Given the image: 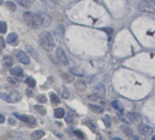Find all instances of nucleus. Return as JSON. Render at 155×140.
<instances>
[{
	"label": "nucleus",
	"instance_id": "2f4dec72",
	"mask_svg": "<svg viewBox=\"0 0 155 140\" xmlns=\"http://www.w3.org/2000/svg\"><path fill=\"white\" fill-rule=\"evenodd\" d=\"M102 30H104L105 32H107L108 34H112V33H113V29L111 28H102Z\"/></svg>",
	"mask_w": 155,
	"mask_h": 140
},
{
	"label": "nucleus",
	"instance_id": "bb28decb",
	"mask_svg": "<svg viewBox=\"0 0 155 140\" xmlns=\"http://www.w3.org/2000/svg\"><path fill=\"white\" fill-rule=\"evenodd\" d=\"M7 24H6V22H0V32L1 33H6L7 32Z\"/></svg>",
	"mask_w": 155,
	"mask_h": 140
},
{
	"label": "nucleus",
	"instance_id": "c756f323",
	"mask_svg": "<svg viewBox=\"0 0 155 140\" xmlns=\"http://www.w3.org/2000/svg\"><path fill=\"white\" fill-rule=\"evenodd\" d=\"M103 122H104V124H106V126H111V118H109V116H106L104 118H103Z\"/></svg>",
	"mask_w": 155,
	"mask_h": 140
},
{
	"label": "nucleus",
	"instance_id": "aec40b11",
	"mask_svg": "<svg viewBox=\"0 0 155 140\" xmlns=\"http://www.w3.org/2000/svg\"><path fill=\"white\" fill-rule=\"evenodd\" d=\"M65 114V111L64 109L62 108H57L55 109V112H54V116L56 118H62Z\"/></svg>",
	"mask_w": 155,
	"mask_h": 140
},
{
	"label": "nucleus",
	"instance_id": "4c0bfd02",
	"mask_svg": "<svg viewBox=\"0 0 155 140\" xmlns=\"http://www.w3.org/2000/svg\"><path fill=\"white\" fill-rule=\"evenodd\" d=\"M112 140H122V139H121V138H119V137H115V138H113Z\"/></svg>",
	"mask_w": 155,
	"mask_h": 140
},
{
	"label": "nucleus",
	"instance_id": "4be33fe9",
	"mask_svg": "<svg viewBox=\"0 0 155 140\" xmlns=\"http://www.w3.org/2000/svg\"><path fill=\"white\" fill-rule=\"evenodd\" d=\"M26 83L29 87H35V86H36V84H37L36 80H35L34 78H32V77H28L26 80Z\"/></svg>",
	"mask_w": 155,
	"mask_h": 140
},
{
	"label": "nucleus",
	"instance_id": "e433bc0d",
	"mask_svg": "<svg viewBox=\"0 0 155 140\" xmlns=\"http://www.w3.org/2000/svg\"><path fill=\"white\" fill-rule=\"evenodd\" d=\"M7 80H8V81H9V82H11V83H17V81H14V80H12L11 78H8Z\"/></svg>",
	"mask_w": 155,
	"mask_h": 140
},
{
	"label": "nucleus",
	"instance_id": "423d86ee",
	"mask_svg": "<svg viewBox=\"0 0 155 140\" xmlns=\"http://www.w3.org/2000/svg\"><path fill=\"white\" fill-rule=\"evenodd\" d=\"M38 17L40 18V23L43 27H49L51 24V18L49 16L48 14L47 13H39L38 14Z\"/></svg>",
	"mask_w": 155,
	"mask_h": 140
},
{
	"label": "nucleus",
	"instance_id": "2eb2a0df",
	"mask_svg": "<svg viewBox=\"0 0 155 140\" xmlns=\"http://www.w3.org/2000/svg\"><path fill=\"white\" fill-rule=\"evenodd\" d=\"M44 136H45L44 131H42V130H37V131H34L31 134L30 137L32 140H39V139H41Z\"/></svg>",
	"mask_w": 155,
	"mask_h": 140
},
{
	"label": "nucleus",
	"instance_id": "393cba45",
	"mask_svg": "<svg viewBox=\"0 0 155 140\" xmlns=\"http://www.w3.org/2000/svg\"><path fill=\"white\" fill-rule=\"evenodd\" d=\"M35 109H36L40 114H42V116L46 114V113H47L46 108H45L44 106H35Z\"/></svg>",
	"mask_w": 155,
	"mask_h": 140
},
{
	"label": "nucleus",
	"instance_id": "9b49d317",
	"mask_svg": "<svg viewBox=\"0 0 155 140\" xmlns=\"http://www.w3.org/2000/svg\"><path fill=\"white\" fill-rule=\"evenodd\" d=\"M74 86L79 93H85V92H86V90H87L86 83H85L83 81H81V80H79V81L75 83Z\"/></svg>",
	"mask_w": 155,
	"mask_h": 140
},
{
	"label": "nucleus",
	"instance_id": "f03ea898",
	"mask_svg": "<svg viewBox=\"0 0 155 140\" xmlns=\"http://www.w3.org/2000/svg\"><path fill=\"white\" fill-rule=\"evenodd\" d=\"M8 92V93H0V98L3 99L4 101H6L7 103H18L20 102L21 100V94L18 92H17L15 89H12L10 87H7L6 88Z\"/></svg>",
	"mask_w": 155,
	"mask_h": 140
},
{
	"label": "nucleus",
	"instance_id": "c85d7f7f",
	"mask_svg": "<svg viewBox=\"0 0 155 140\" xmlns=\"http://www.w3.org/2000/svg\"><path fill=\"white\" fill-rule=\"evenodd\" d=\"M61 75H62L63 79H64V80H67L68 82H72L73 79H74L73 77H71L70 75H68V74H66V73H62Z\"/></svg>",
	"mask_w": 155,
	"mask_h": 140
},
{
	"label": "nucleus",
	"instance_id": "79ce46f5",
	"mask_svg": "<svg viewBox=\"0 0 155 140\" xmlns=\"http://www.w3.org/2000/svg\"><path fill=\"white\" fill-rule=\"evenodd\" d=\"M134 140H139V139H138V137H134Z\"/></svg>",
	"mask_w": 155,
	"mask_h": 140
},
{
	"label": "nucleus",
	"instance_id": "a878e982",
	"mask_svg": "<svg viewBox=\"0 0 155 140\" xmlns=\"http://www.w3.org/2000/svg\"><path fill=\"white\" fill-rule=\"evenodd\" d=\"M50 100H51V103H55V104H58L59 103V98L58 95H56L55 93H50Z\"/></svg>",
	"mask_w": 155,
	"mask_h": 140
},
{
	"label": "nucleus",
	"instance_id": "9d476101",
	"mask_svg": "<svg viewBox=\"0 0 155 140\" xmlns=\"http://www.w3.org/2000/svg\"><path fill=\"white\" fill-rule=\"evenodd\" d=\"M127 116L130 121H132V123H133V124H141V122H142V117L137 113H129Z\"/></svg>",
	"mask_w": 155,
	"mask_h": 140
},
{
	"label": "nucleus",
	"instance_id": "f8f14e48",
	"mask_svg": "<svg viewBox=\"0 0 155 140\" xmlns=\"http://www.w3.org/2000/svg\"><path fill=\"white\" fill-rule=\"evenodd\" d=\"M7 42L10 45H16L17 44V35L16 33H9L7 38Z\"/></svg>",
	"mask_w": 155,
	"mask_h": 140
},
{
	"label": "nucleus",
	"instance_id": "39448f33",
	"mask_svg": "<svg viewBox=\"0 0 155 140\" xmlns=\"http://www.w3.org/2000/svg\"><path fill=\"white\" fill-rule=\"evenodd\" d=\"M57 58L58 60V62L62 63L63 65H68L69 63V61L67 57L66 53L64 52V51L61 49V48H58L57 49Z\"/></svg>",
	"mask_w": 155,
	"mask_h": 140
},
{
	"label": "nucleus",
	"instance_id": "a19ab883",
	"mask_svg": "<svg viewBox=\"0 0 155 140\" xmlns=\"http://www.w3.org/2000/svg\"><path fill=\"white\" fill-rule=\"evenodd\" d=\"M1 51H2V48L0 47V55H1Z\"/></svg>",
	"mask_w": 155,
	"mask_h": 140
},
{
	"label": "nucleus",
	"instance_id": "ddd939ff",
	"mask_svg": "<svg viewBox=\"0 0 155 140\" xmlns=\"http://www.w3.org/2000/svg\"><path fill=\"white\" fill-rule=\"evenodd\" d=\"M9 72H10L14 76L19 77L23 74V69L20 66H16V67H13L9 70Z\"/></svg>",
	"mask_w": 155,
	"mask_h": 140
},
{
	"label": "nucleus",
	"instance_id": "7ed1b4c3",
	"mask_svg": "<svg viewBox=\"0 0 155 140\" xmlns=\"http://www.w3.org/2000/svg\"><path fill=\"white\" fill-rule=\"evenodd\" d=\"M23 18L26 24L31 28H38L41 25L40 18L38 15L32 13V12H26L23 15Z\"/></svg>",
	"mask_w": 155,
	"mask_h": 140
},
{
	"label": "nucleus",
	"instance_id": "b1692460",
	"mask_svg": "<svg viewBox=\"0 0 155 140\" xmlns=\"http://www.w3.org/2000/svg\"><path fill=\"white\" fill-rule=\"evenodd\" d=\"M6 5H7V7L10 11H12V12L16 11V9H17L16 4H14V3L11 2V1H7V2L6 3Z\"/></svg>",
	"mask_w": 155,
	"mask_h": 140
},
{
	"label": "nucleus",
	"instance_id": "4468645a",
	"mask_svg": "<svg viewBox=\"0 0 155 140\" xmlns=\"http://www.w3.org/2000/svg\"><path fill=\"white\" fill-rule=\"evenodd\" d=\"M69 71H70V72L73 74V75H76V76H83L84 75V71L81 67L74 66L69 69Z\"/></svg>",
	"mask_w": 155,
	"mask_h": 140
},
{
	"label": "nucleus",
	"instance_id": "58836bf2",
	"mask_svg": "<svg viewBox=\"0 0 155 140\" xmlns=\"http://www.w3.org/2000/svg\"><path fill=\"white\" fill-rule=\"evenodd\" d=\"M2 4H3V0H0V6H1Z\"/></svg>",
	"mask_w": 155,
	"mask_h": 140
},
{
	"label": "nucleus",
	"instance_id": "20e7f679",
	"mask_svg": "<svg viewBox=\"0 0 155 140\" xmlns=\"http://www.w3.org/2000/svg\"><path fill=\"white\" fill-rule=\"evenodd\" d=\"M138 7H139V9L142 12L152 13V14L155 13V8L153 7L152 3H149L147 0H142V1H140Z\"/></svg>",
	"mask_w": 155,
	"mask_h": 140
},
{
	"label": "nucleus",
	"instance_id": "412c9836",
	"mask_svg": "<svg viewBox=\"0 0 155 140\" xmlns=\"http://www.w3.org/2000/svg\"><path fill=\"white\" fill-rule=\"evenodd\" d=\"M16 2L23 7H26V8L30 7V2H29L28 0H16Z\"/></svg>",
	"mask_w": 155,
	"mask_h": 140
},
{
	"label": "nucleus",
	"instance_id": "a211bd4d",
	"mask_svg": "<svg viewBox=\"0 0 155 140\" xmlns=\"http://www.w3.org/2000/svg\"><path fill=\"white\" fill-rule=\"evenodd\" d=\"M89 108L91 109L92 112L96 113V114H102L104 112L102 107L99 106H94V104H89Z\"/></svg>",
	"mask_w": 155,
	"mask_h": 140
},
{
	"label": "nucleus",
	"instance_id": "1a4fd4ad",
	"mask_svg": "<svg viewBox=\"0 0 155 140\" xmlns=\"http://www.w3.org/2000/svg\"><path fill=\"white\" fill-rule=\"evenodd\" d=\"M17 58L18 61L23 64H28L29 62H30V59H29V57L26 53L21 51L17 53Z\"/></svg>",
	"mask_w": 155,
	"mask_h": 140
},
{
	"label": "nucleus",
	"instance_id": "5701e85b",
	"mask_svg": "<svg viewBox=\"0 0 155 140\" xmlns=\"http://www.w3.org/2000/svg\"><path fill=\"white\" fill-rule=\"evenodd\" d=\"M26 49H27V51L30 53V55H32V56H33L35 59H37V55H38V54L37 51H34V49H33L31 46H29V45H27V46H26Z\"/></svg>",
	"mask_w": 155,
	"mask_h": 140
},
{
	"label": "nucleus",
	"instance_id": "f3484780",
	"mask_svg": "<svg viewBox=\"0 0 155 140\" xmlns=\"http://www.w3.org/2000/svg\"><path fill=\"white\" fill-rule=\"evenodd\" d=\"M59 93H60V95L64 99H68L69 97V92L66 86H61L59 88Z\"/></svg>",
	"mask_w": 155,
	"mask_h": 140
},
{
	"label": "nucleus",
	"instance_id": "7c9ffc66",
	"mask_svg": "<svg viewBox=\"0 0 155 140\" xmlns=\"http://www.w3.org/2000/svg\"><path fill=\"white\" fill-rule=\"evenodd\" d=\"M74 134L76 135V136H77L79 138H81V139H83V138H84L83 133L81 131V130H76V131H74Z\"/></svg>",
	"mask_w": 155,
	"mask_h": 140
},
{
	"label": "nucleus",
	"instance_id": "72a5a7b5",
	"mask_svg": "<svg viewBox=\"0 0 155 140\" xmlns=\"http://www.w3.org/2000/svg\"><path fill=\"white\" fill-rule=\"evenodd\" d=\"M0 47L5 48V42H4V39L2 37H0Z\"/></svg>",
	"mask_w": 155,
	"mask_h": 140
},
{
	"label": "nucleus",
	"instance_id": "ea45409f",
	"mask_svg": "<svg viewBox=\"0 0 155 140\" xmlns=\"http://www.w3.org/2000/svg\"><path fill=\"white\" fill-rule=\"evenodd\" d=\"M152 140H155V136H153V137H152Z\"/></svg>",
	"mask_w": 155,
	"mask_h": 140
},
{
	"label": "nucleus",
	"instance_id": "6ab92c4d",
	"mask_svg": "<svg viewBox=\"0 0 155 140\" xmlns=\"http://www.w3.org/2000/svg\"><path fill=\"white\" fill-rule=\"evenodd\" d=\"M111 106L113 108H115L118 111H123V106L121 104V102H119L118 100H115V101L111 102Z\"/></svg>",
	"mask_w": 155,
	"mask_h": 140
},
{
	"label": "nucleus",
	"instance_id": "cd10ccee",
	"mask_svg": "<svg viewBox=\"0 0 155 140\" xmlns=\"http://www.w3.org/2000/svg\"><path fill=\"white\" fill-rule=\"evenodd\" d=\"M37 100L39 103H46L47 102V98H46V96L44 95V94H40V95H38L37 97Z\"/></svg>",
	"mask_w": 155,
	"mask_h": 140
},
{
	"label": "nucleus",
	"instance_id": "6e6552de",
	"mask_svg": "<svg viewBox=\"0 0 155 140\" xmlns=\"http://www.w3.org/2000/svg\"><path fill=\"white\" fill-rule=\"evenodd\" d=\"M139 132L141 133L142 135H144V136H151L153 132V129L147 126V124H141L139 126Z\"/></svg>",
	"mask_w": 155,
	"mask_h": 140
},
{
	"label": "nucleus",
	"instance_id": "f257e3e1",
	"mask_svg": "<svg viewBox=\"0 0 155 140\" xmlns=\"http://www.w3.org/2000/svg\"><path fill=\"white\" fill-rule=\"evenodd\" d=\"M39 43H40L41 47L47 51H51L55 47V41L52 35L48 31H44L40 34Z\"/></svg>",
	"mask_w": 155,
	"mask_h": 140
},
{
	"label": "nucleus",
	"instance_id": "f704fd0d",
	"mask_svg": "<svg viewBox=\"0 0 155 140\" xmlns=\"http://www.w3.org/2000/svg\"><path fill=\"white\" fill-rule=\"evenodd\" d=\"M4 122H5V117L2 114H0V124H3Z\"/></svg>",
	"mask_w": 155,
	"mask_h": 140
},
{
	"label": "nucleus",
	"instance_id": "c9c22d12",
	"mask_svg": "<svg viewBox=\"0 0 155 140\" xmlns=\"http://www.w3.org/2000/svg\"><path fill=\"white\" fill-rule=\"evenodd\" d=\"M27 93H28V96H32L33 95V93H32V91H30V90H27Z\"/></svg>",
	"mask_w": 155,
	"mask_h": 140
},
{
	"label": "nucleus",
	"instance_id": "dca6fc26",
	"mask_svg": "<svg viewBox=\"0 0 155 140\" xmlns=\"http://www.w3.org/2000/svg\"><path fill=\"white\" fill-rule=\"evenodd\" d=\"M2 64H3V67L5 69H7L9 67H11L12 66V64H13V60L11 57H5L3 59V61H2Z\"/></svg>",
	"mask_w": 155,
	"mask_h": 140
},
{
	"label": "nucleus",
	"instance_id": "0eeeda50",
	"mask_svg": "<svg viewBox=\"0 0 155 140\" xmlns=\"http://www.w3.org/2000/svg\"><path fill=\"white\" fill-rule=\"evenodd\" d=\"M14 116H16L17 118H18L19 120H21V121L27 123V124H36V119H35L33 116H26V114H17V113H15Z\"/></svg>",
	"mask_w": 155,
	"mask_h": 140
},
{
	"label": "nucleus",
	"instance_id": "473e14b6",
	"mask_svg": "<svg viewBox=\"0 0 155 140\" xmlns=\"http://www.w3.org/2000/svg\"><path fill=\"white\" fill-rule=\"evenodd\" d=\"M7 140H26V139H24L20 137H9Z\"/></svg>",
	"mask_w": 155,
	"mask_h": 140
}]
</instances>
